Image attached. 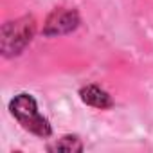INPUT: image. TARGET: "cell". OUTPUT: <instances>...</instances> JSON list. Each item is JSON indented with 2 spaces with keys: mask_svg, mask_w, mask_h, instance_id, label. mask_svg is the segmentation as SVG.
<instances>
[{
  "mask_svg": "<svg viewBox=\"0 0 153 153\" xmlns=\"http://www.w3.org/2000/svg\"><path fill=\"white\" fill-rule=\"evenodd\" d=\"M9 110L13 117L31 133L38 137H49L52 133V128L49 121L38 112V105L31 94H18L11 99Z\"/></svg>",
  "mask_w": 153,
  "mask_h": 153,
  "instance_id": "obj_1",
  "label": "cell"
},
{
  "mask_svg": "<svg viewBox=\"0 0 153 153\" xmlns=\"http://www.w3.org/2000/svg\"><path fill=\"white\" fill-rule=\"evenodd\" d=\"M34 33L33 16H24L15 22H7L2 27V52L6 56L20 54L31 42Z\"/></svg>",
  "mask_w": 153,
  "mask_h": 153,
  "instance_id": "obj_2",
  "label": "cell"
},
{
  "mask_svg": "<svg viewBox=\"0 0 153 153\" xmlns=\"http://www.w3.org/2000/svg\"><path fill=\"white\" fill-rule=\"evenodd\" d=\"M79 24V16L72 9H56L51 13V16L45 22L43 34L47 36H58V34H67L74 31Z\"/></svg>",
  "mask_w": 153,
  "mask_h": 153,
  "instance_id": "obj_3",
  "label": "cell"
},
{
  "mask_svg": "<svg viewBox=\"0 0 153 153\" xmlns=\"http://www.w3.org/2000/svg\"><path fill=\"white\" fill-rule=\"evenodd\" d=\"M79 94H81V99H83L87 105L94 106V108H110V106H112L110 96H108L103 88H99V87H96V85L83 87Z\"/></svg>",
  "mask_w": 153,
  "mask_h": 153,
  "instance_id": "obj_4",
  "label": "cell"
},
{
  "mask_svg": "<svg viewBox=\"0 0 153 153\" xmlns=\"http://www.w3.org/2000/svg\"><path fill=\"white\" fill-rule=\"evenodd\" d=\"M49 149H58V151H81L83 149V144L79 142V139L78 137H63V139H59L54 146H51Z\"/></svg>",
  "mask_w": 153,
  "mask_h": 153,
  "instance_id": "obj_5",
  "label": "cell"
}]
</instances>
